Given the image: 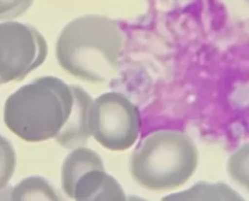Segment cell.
<instances>
[{
    "instance_id": "6da1fadb",
    "label": "cell",
    "mask_w": 249,
    "mask_h": 201,
    "mask_svg": "<svg viewBox=\"0 0 249 201\" xmlns=\"http://www.w3.org/2000/svg\"><path fill=\"white\" fill-rule=\"evenodd\" d=\"M124 33L119 22L99 15H87L68 22L55 45L60 67L90 83H103L119 70Z\"/></svg>"
},
{
    "instance_id": "7a4b0ae2",
    "label": "cell",
    "mask_w": 249,
    "mask_h": 201,
    "mask_svg": "<svg viewBox=\"0 0 249 201\" xmlns=\"http://www.w3.org/2000/svg\"><path fill=\"white\" fill-rule=\"evenodd\" d=\"M198 164L193 139L178 130H159L146 136L129 161L133 180L148 190H169L184 184Z\"/></svg>"
},
{
    "instance_id": "3957f363",
    "label": "cell",
    "mask_w": 249,
    "mask_h": 201,
    "mask_svg": "<svg viewBox=\"0 0 249 201\" xmlns=\"http://www.w3.org/2000/svg\"><path fill=\"white\" fill-rule=\"evenodd\" d=\"M73 103L70 85L56 77H42L8 99V126L29 142L54 138L65 123Z\"/></svg>"
},
{
    "instance_id": "277c9868",
    "label": "cell",
    "mask_w": 249,
    "mask_h": 201,
    "mask_svg": "<svg viewBox=\"0 0 249 201\" xmlns=\"http://www.w3.org/2000/svg\"><path fill=\"white\" fill-rule=\"evenodd\" d=\"M89 130L93 139L110 151H124L138 138L140 115L138 108L120 92H105L89 107Z\"/></svg>"
},
{
    "instance_id": "5b68a950",
    "label": "cell",
    "mask_w": 249,
    "mask_h": 201,
    "mask_svg": "<svg viewBox=\"0 0 249 201\" xmlns=\"http://www.w3.org/2000/svg\"><path fill=\"white\" fill-rule=\"evenodd\" d=\"M70 88L73 96L72 108L65 123L54 139L61 147L72 150L84 147L90 137L89 112L92 98L79 85L72 84Z\"/></svg>"
},
{
    "instance_id": "8992f818",
    "label": "cell",
    "mask_w": 249,
    "mask_h": 201,
    "mask_svg": "<svg viewBox=\"0 0 249 201\" xmlns=\"http://www.w3.org/2000/svg\"><path fill=\"white\" fill-rule=\"evenodd\" d=\"M72 198L79 201H123L125 200V193L120 183L105 169H95L80 177Z\"/></svg>"
},
{
    "instance_id": "52a82bcc",
    "label": "cell",
    "mask_w": 249,
    "mask_h": 201,
    "mask_svg": "<svg viewBox=\"0 0 249 201\" xmlns=\"http://www.w3.org/2000/svg\"><path fill=\"white\" fill-rule=\"evenodd\" d=\"M95 169H105L103 160L96 151L85 146L72 149L61 167V186L64 193L72 197L75 184L80 177Z\"/></svg>"
},
{
    "instance_id": "ba28073f",
    "label": "cell",
    "mask_w": 249,
    "mask_h": 201,
    "mask_svg": "<svg viewBox=\"0 0 249 201\" xmlns=\"http://www.w3.org/2000/svg\"><path fill=\"white\" fill-rule=\"evenodd\" d=\"M162 200L173 201H201V200H219V201H240L243 198L237 191L224 183L198 182L189 189L169 194Z\"/></svg>"
},
{
    "instance_id": "9c48e42d",
    "label": "cell",
    "mask_w": 249,
    "mask_h": 201,
    "mask_svg": "<svg viewBox=\"0 0 249 201\" xmlns=\"http://www.w3.org/2000/svg\"><path fill=\"white\" fill-rule=\"evenodd\" d=\"M13 199L20 200H60L59 194L45 178L32 176L21 181L11 192Z\"/></svg>"
},
{
    "instance_id": "30bf717a",
    "label": "cell",
    "mask_w": 249,
    "mask_h": 201,
    "mask_svg": "<svg viewBox=\"0 0 249 201\" xmlns=\"http://www.w3.org/2000/svg\"><path fill=\"white\" fill-rule=\"evenodd\" d=\"M249 151L248 144L239 147L229 158L228 172L230 177L238 184L248 189L249 183Z\"/></svg>"
},
{
    "instance_id": "8fae6325",
    "label": "cell",
    "mask_w": 249,
    "mask_h": 201,
    "mask_svg": "<svg viewBox=\"0 0 249 201\" xmlns=\"http://www.w3.org/2000/svg\"><path fill=\"white\" fill-rule=\"evenodd\" d=\"M33 0H0V19L14 18L24 13Z\"/></svg>"
}]
</instances>
